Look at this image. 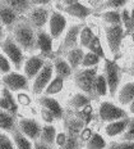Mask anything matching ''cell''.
I'll return each mask as SVG.
<instances>
[{
  "instance_id": "obj_1",
  "label": "cell",
  "mask_w": 134,
  "mask_h": 149,
  "mask_svg": "<svg viewBox=\"0 0 134 149\" xmlns=\"http://www.w3.org/2000/svg\"><path fill=\"white\" fill-rule=\"evenodd\" d=\"M13 40L23 52L35 53L36 50V30L28 23L27 19L19 21L12 29Z\"/></svg>"
},
{
  "instance_id": "obj_2",
  "label": "cell",
  "mask_w": 134,
  "mask_h": 149,
  "mask_svg": "<svg viewBox=\"0 0 134 149\" xmlns=\"http://www.w3.org/2000/svg\"><path fill=\"white\" fill-rule=\"evenodd\" d=\"M102 30H104L106 50L110 54L109 58L116 61V57H119L121 52H123L124 41H125L126 37L125 31H124L121 24H118V26H102Z\"/></svg>"
},
{
  "instance_id": "obj_3",
  "label": "cell",
  "mask_w": 134,
  "mask_h": 149,
  "mask_svg": "<svg viewBox=\"0 0 134 149\" xmlns=\"http://www.w3.org/2000/svg\"><path fill=\"white\" fill-rule=\"evenodd\" d=\"M102 73H104L106 82L109 86V94L110 98L114 99L116 95L118 90L121 86V84L124 81V71L121 66L118 63V61L107 58L102 62V68H101Z\"/></svg>"
},
{
  "instance_id": "obj_4",
  "label": "cell",
  "mask_w": 134,
  "mask_h": 149,
  "mask_svg": "<svg viewBox=\"0 0 134 149\" xmlns=\"http://www.w3.org/2000/svg\"><path fill=\"white\" fill-rule=\"evenodd\" d=\"M96 116L98 121L105 125V123H110L118 120L128 118V113L125 108L120 107L114 99H104L100 100L97 104V109H96Z\"/></svg>"
},
{
  "instance_id": "obj_5",
  "label": "cell",
  "mask_w": 134,
  "mask_h": 149,
  "mask_svg": "<svg viewBox=\"0 0 134 149\" xmlns=\"http://www.w3.org/2000/svg\"><path fill=\"white\" fill-rule=\"evenodd\" d=\"M100 72V67L79 68L73 73V82L80 93L89 95L95 99V80Z\"/></svg>"
},
{
  "instance_id": "obj_6",
  "label": "cell",
  "mask_w": 134,
  "mask_h": 149,
  "mask_svg": "<svg viewBox=\"0 0 134 149\" xmlns=\"http://www.w3.org/2000/svg\"><path fill=\"white\" fill-rule=\"evenodd\" d=\"M56 8L59 12L61 13L68 14L70 17L76 18L78 21H86L89 15H92L93 8L88 4H85V3H80V1H76V0H65V1H60L56 3Z\"/></svg>"
},
{
  "instance_id": "obj_7",
  "label": "cell",
  "mask_w": 134,
  "mask_h": 149,
  "mask_svg": "<svg viewBox=\"0 0 134 149\" xmlns=\"http://www.w3.org/2000/svg\"><path fill=\"white\" fill-rule=\"evenodd\" d=\"M4 55L9 59L10 63H13L14 68L17 71H21L23 68V64L26 59H24V53L23 50L17 45V42L13 40L12 36H8L4 39V41L0 45Z\"/></svg>"
},
{
  "instance_id": "obj_8",
  "label": "cell",
  "mask_w": 134,
  "mask_h": 149,
  "mask_svg": "<svg viewBox=\"0 0 134 149\" xmlns=\"http://www.w3.org/2000/svg\"><path fill=\"white\" fill-rule=\"evenodd\" d=\"M55 73H54V66H52L51 59H49L45 63V66L41 71L38 72V74L32 80V84H31V91L35 95H38L41 97L45 91V89L47 88V85L50 84L52 79H54Z\"/></svg>"
},
{
  "instance_id": "obj_9",
  "label": "cell",
  "mask_w": 134,
  "mask_h": 149,
  "mask_svg": "<svg viewBox=\"0 0 134 149\" xmlns=\"http://www.w3.org/2000/svg\"><path fill=\"white\" fill-rule=\"evenodd\" d=\"M85 23H73L68 26L67 31L64 33V37L61 40L58 49V55H63L71 49L79 46V33Z\"/></svg>"
},
{
  "instance_id": "obj_10",
  "label": "cell",
  "mask_w": 134,
  "mask_h": 149,
  "mask_svg": "<svg viewBox=\"0 0 134 149\" xmlns=\"http://www.w3.org/2000/svg\"><path fill=\"white\" fill-rule=\"evenodd\" d=\"M68 29V19L64 13L59 12L58 9H51L47 23V32L52 37V40H59L64 35Z\"/></svg>"
},
{
  "instance_id": "obj_11",
  "label": "cell",
  "mask_w": 134,
  "mask_h": 149,
  "mask_svg": "<svg viewBox=\"0 0 134 149\" xmlns=\"http://www.w3.org/2000/svg\"><path fill=\"white\" fill-rule=\"evenodd\" d=\"M50 13H51L50 5H33L32 9L28 12L27 21L36 31L45 30L49 23Z\"/></svg>"
},
{
  "instance_id": "obj_12",
  "label": "cell",
  "mask_w": 134,
  "mask_h": 149,
  "mask_svg": "<svg viewBox=\"0 0 134 149\" xmlns=\"http://www.w3.org/2000/svg\"><path fill=\"white\" fill-rule=\"evenodd\" d=\"M1 82L4 84V88H7L9 91H28L31 90L30 81L24 74L19 72H10L3 76Z\"/></svg>"
},
{
  "instance_id": "obj_13",
  "label": "cell",
  "mask_w": 134,
  "mask_h": 149,
  "mask_svg": "<svg viewBox=\"0 0 134 149\" xmlns=\"http://www.w3.org/2000/svg\"><path fill=\"white\" fill-rule=\"evenodd\" d=\"M17 129L26 138H28L31 141L36 143L40 139L42 125L36 118H26V117H23V118H19L17 121Z\"/></svg>"
},
{
  "instance_id": "obj_14",
  "label": "cell",
  "mask_w": 134,
  "mask_h": 149,
  "mask_svg": "<svg viewBox=\"0 0 134 149\" xmlns=\"http://www.w3.org/2000/svg\"><path fill=\"white\" fill-rule=\"evenodd\" d=\"M128 123H129V117L114 121V122H110V123H105V125H102V134H104V136L107 140L116 141L125 132Z\"/></svg>"
},
{
  "instance_id": "obj_15",
  "label": "cell",
  "mask_w": 134,
  "mask_h": 149,
  "mask_svg": "<svg viewBox=\"0 0 134 149\" xmlns=\"http://www.w3.org/2000/svg\"><path fill=\"white\" fill-rule=\"evenodd\" d=\"M114 100L123 108L128 107L134 100V77L124 80L118 90L116 95H115Z\"/></svg>"
},
{
  "instance_id": "obj_16",
  "label": "cell",
  "mask_w": 134,
  "mask_h": 149,
  "mask_svg": "<svg viewBox=\"0 0 134 149\" xmlns=\"http://www.w3.org/2000/svg\"><path fill=\"white\" fill-rule=\"evenodd\" d=\"M49 59L43 58L40 54H32L31 57L27 58L23 64V72H24L23 74L28 79V81H32L35 79L40 71L43 68V66H45V63Z\"/></svg>"
},
{
  "instance_id": "obj_17",
  "label": "cell",
  "mask_w": 134,
  "mask_h": 149,
  "mask_svg": "<svg viewBox=\"0 0 134 149\" xmlns=\"http://www.w3.org/2000/svg\"><path fill=\"white\" fill-rule=\"evenodd\" d=\"M36 50L43 58H50L54 53V40L49 35L47 31L40 30L36 31Z\"/></svg>"
},
{
  "instance_id": "obj_18",
  "label": "cell",
  "mask_w": 134,
  "mask_h": 149,
  "mask_svg": "<svg viewBox=\"0 0 134 149\" xmlns=\"http://www.w3.org/2000/svg\"><path fill=\"white\" fill-rule=\"evenodd\" d=\"M40 107L47 109L52 116L55 117L56 121H61L65 116V111L63 108V105L59 103V100L54 97H46V95H41L37 99Z\"/></svg>"
},
{
  "instance_id": "obj_19",
  "label": "cell",
  "mask_w": 134,
  "mask_h": 149,
  "mask_svg": "<svg viewBox=\"0 0 134 149\" xmlns=\"http://www.w3.org/2000/svg\"><path fill=\"white\" fill-rule=\"evenodd\" d=\"M63 122H64V131L67 132L68 135H76V136H79L80 131L85 129V122L77 116L74 112L67 114L65 113L64 118H63Z\"/></svg>"
},
{
  "instance_id": "obj_20",
  "label": "cell",
  "mask_w": 134,
  "mask_h": 149,
  "mask_svg": "<svg viewBox=\"0 0 134 149\" xmlns=\"http://www.w3.org/2000/svg\"><path fill=\"white\" fill-rule=\"evenodd\" d=\"M51 62H52V66H54L55 76H59L64 80H68V79H71V77H73L74 71L71 70V67L69 66V63L65 61L64 57L56 55L55 58H52Z\"/></svg>"
},
{
  "instance_id": "obj_21",
  "label": "cell",
  "mask_w": 134,
  "mask_h": 149,
  "mask_svg": "<svg viewBox=\"0 0 134 149\" xmlns=\"http://www.w3.org/2000/svg\"><path fill=\"white\" fill-rule=\"evenodd\" d=\"M18 19V14L12 8H9L7 4L0 3V23L5 26L7 29L12 30L15 26Z\"/></svg>"
},
{
  "instance_id": "obj_22",
  "label": "cell",
  "mask_w": 134,
  "mask_h": 149,
  "mask_svg": "<svg viewBox=\"0 0 134 149\" xmlns=\"http://www.w3.org/2000/svg\"><path fill=\"white\" fill-rule=\"evenodd\" d=\"M85 53H86L85 49H82L80 46H77V48L71 49V50H69L68 53H65L64 54L65 61L69 63V66L71 67V70H73L74 72L80 68L83 57H85Z\"/></svg>"
},
{
  "instance_id": "obj_23",
  "label": "cell",
  "mask_w": 134,
  "mask_h": 149,
  "mask_svg": "<svg viewBox=\"0 0 134 149\" xmlns=\"http://www.w3.org/2000/svg\"><path fill=\"white\" fill-rule=\"evenodd\" d=\"M92 100L93 99L89 95L78 91L76 94L71 95V98L69 99V105L74 112H78V111H82L83 108L88 107V105H91Z\"/></svg>"
},
{
  "instance_id": "obj_24",
  "label": "cell",
  "mask_w": 134,
  "mask_h": 149,
  "mask_svg": "<svg viewBox=\"0 0 134 149\" xmlns=\"http://www.w3.org/2000/svg\"><path fill=\"white\" fill-rule=\"evenodd\" d=\"M110 141L104 136L102 132L95 131L92 136L85 143V149H109Z\"/></svg>"
},
{
  "instance_id": "obj_25",
  "label": "cell",
  "mask_w": 134,
  "mask_h": 149,
  "mask_svg": "<svg viewBox=\"0 0 134 149\" xmlns=\"http://www.w3.org/2000/svg\"><path fill=\"white\" fill-rule=\"evenodd\" d=\"M109 97H110V94H109L107 82H106L102 71H100L95 80V99L104 100V99H109Z\"/></svg>"
},
{
  "instance_id": "obj_26",
  "label": "cell",
  "mask_w": 134,
  "mask_h": 149,
  "mask_svg": "<svg viewBox=\"0 0 134 149\" xmlns=\"http://www.w3.org/2000/svg\"><path fill=\"white\" fill-rule=\"evenodd\" d=\"M58 130L55 125H43L41 129V134H40L38 141L45 145L54 148L55 145V138H56Z\"/></svg>"
},
{
  "instance_id": "obj_27",
  "label": "cell",
  "mask_w": 134,
  "mask_h": 149,
  "mask_svg": "<svg viewBox=\"0 0 134 149\" xmlns=\"http://www.w3.org/2000/svg\"><path fill=\"white\" fill-rule=\"evenodd\" d=\"M17 129V121L15 116L10 114L9 112L0 109V130L4 132H13Z\"/></svg>"
},
{
  "instance_id": "obj_28",
  "label": "cell",
  "mask_w": 134,
  "mask_h": 149,
  "mask_svg": "<svg viewBox=\"0 0 134 149\" xmlns=\"http://www.w3.org/2000/svg\"><path fill=\"white\" fill-rule=\"evenodd\" d=\"M64 88H65V80L59 76H54V79L50 81V84L47 85V88L45 89L42 95H46V97H55V95L63 93Z\"/></svg>"
},
{
  "instance_id": "obj_29",
  "label": "cell",
  "mask_w": 134,
  "mask_h": 149,
  "mask_svg": "<svg viewBox=\"0 0 134 149\" xmlns=\"http://www.w3.org/2000/svg\"><path fill=\"white\" fill-rule=\"evenodd\" d=\"M100 19L102 21V26H118V24H121L120 10H104L100 13Z\"/></svg>"
},
{
  "instance_id": "obj_30",
  "label": "cell",
  "mask_w": 134,
  "mask_h": 149,
  "mask_svg": "<svg viewBox=\"0 0 134 149\" xmlns=\"http://www.w3.org/2000/svg\"><path fill=\"white\" fill-rule=\"evenodd\" d=\"M12 140L14 143L15 149H33V141L26 138L18 129L12 132Z\"/></svg>"
},
{
  "instance_id": "obj_31",
  "label": "cell",
  "mask_w": 134,
  "mask_h": 149,
  "mask_svg": "<svg viewBox=\"0 0 134 149\" xmlns=\"http://www.w3.org/2000/svg\"><path fill=\"white\" fill-rule=\"evenodd\" d=\"M9 8H12L17 14H24L28 13L32 9V1H27V0H7L4 1Z\"/></svg>"
},
{
  "instance_id": "obj_32",
  "label": "cell",
  "mask_w": 134,
  "mask_h": 149,
  "mask_svg": "<svg viewBox=\"0 0 134 149\" xmlns=\"http://www.w3.org/2000/svg\"><path fill=\"white\" fill-rule=\"evenodd\" d=\"M87 52H91V53H95L96 55H98L102 61L107 59L109 55L106 54V50L104 48V42H102V39L100 37V35L96 33V36L93 37V40L91 41V44L88 45L87 48Z\"/></svg>"
},
{
  "instance_id": "obj_33",
  "label": "cell",
  "mask_w": 134,
  "mask_h": 149,
  "mask_svg": "<svg viewBox=\"0 0 134 149\" xmlns=\"http://www.w3.org/2000/svg\"><path fill=\"white\" fill-rule=\"evenodd\" d=\"M95 36H96V32L93 31L92 27L88 26V24H83L80 33H79V46L86 50Z\"/></svg>"
},
{
  "instance_id": "obj_34",
  "label": "cell",
  "mask_w": 134,
  "mask_h": 149,
  "mask_svg": "<svg viewBox=\"0 0 134 149\" xmlns=\"http://www.w3.org/2000/svg\"><path fill=\"white\" fill-rule=\"evenodd\" d=\"M102 61L98 55H96L95 53L91 52H86L85 53V57H83L82 64H80V68H96L100 67L102 64Z\"/></svg>"
},
{
  "instance_id": "obj_35",
  "label": "cell",
  "mask_w": 134,
  "mask_h": 149,
  "mask_svg": "<svg viewBox=\"0 0 134 149\" xmlns=\"http://www.w3.org/2000/svg\"><path fill=\"white\" fill-rule=\"evenodd\" d=\"M129 4H130V3H129ZM120 14H121V26H123L124 31H125L126 36H130L133 33V27H132V18H130L129 5H126L125 8L121 9Z\"/></svg>"
},
{
  "instance_id": "obj_36",
  "label": "cell",
  "mask_w": 134,
  "mask_h": 149,
  "mask_svg": "<svg viewBox=\"0 0 134 149\" xmlns=\"http://www.w3.org/2000/svg\"><path fill=\"white\" fill-rule=\"evenodd\" d=\"M121 141H134V117L129 118V123L125 130V132L123 134V136L119 139Z\"/></svg>"
},
{
  "instance_id": "obj_37",
  "label": "cell",
  "mask_w": 134,
  "mask_h": 149,
  "mask_svg": "<svg viewBox=\"0 0 134 149\" xmlns=\"http://www.w3.org/2000/svg\"><path fill=\"white\" fill-rule=\"evenodd\" d=\"M0 149H15L12 138L0 130Z\"/></svg>"
},
{
  "instance_id": "obj_38",
  "label": "cell",
  "mask_w": 134,
  "mask_h": 149,
  "mask_svg": "<svg viewBox=\"0 0 134 149\" xmlns=\"http://www.w3.org/2000/svg\"><path fill=\"white\" fill-rule=\"evenodd\" d=\"M80 147H82V143L79 140V136L68 135L67 143H65L63 149H80Z\"/></svg>"
},
{
  "instance_id": "obj_39",
  "label": "cell",
  "mask_w": 134,
  "mask_h": 149,
  "mask_svg": "<svg viewBox=\"0 0 134 149\" xmlns=\"http://www.w3.org/2000/svg\"><path fill=\"white\" fill-rule=\"evenodd\" d=\"M109 149H134V141H110Z\"/></svg>"
},
{
  "instance_id": "obj_40",
  "label": "cell",
  "mask_w": 134,
  "mask_h": 149,
  "mask_svg": "<svg viewBox=\"0 0 134 149\" xmlns=\"http://www.w3.org/2000/svg\"><path fill=\"white\" fill-rule=\"evenodd\" d=\"M10 70H12V63L3 53H0V72L7 74L10 73Z\"/></svg>"
},
{
  "instance_id": "obj_41",
  "label": "cell",
  "mask_w": 134,
  "mask_h": 149,
  "mask_svg": "<svg viewBox=\"0 0 134 149\" xmlns=\"http://www.w3.org/2000/svg\"><path fill=\"white\" fill-rule=\"evenodd\" d=\"M67 138H68V134L64 131V130L58 131L56 138H55V147H56L58 149H63L65 143H67Z\"/></svg>"
},
{
  "instance_id": "obj_42",
  "label": "cell",
  "mask_w": 134,
  "mask_h": 149,
  "mask_svg": "<svg viewBox=\"0 0 134 149\" xmlns=\"http://www.w3.org/2000/svg\"><path fill=\"white\" fill-rule=\"evenodd\" d=\"M40 114H41V118H42L43 122H45V125H54V122L56 121L55 120V117L52 116L47 109H45V108H41Z\"/></svg>"
},
{
  "instance_id": "obj_43",
  "label": "cell",
  "mask_w": 134,
  "mask_h": 149,
  "mask_svg": "<svg viewBox=\"0 0 134 149\" xmlns=\"http://www.w3.org/2000/svg\"><path fill=\"white\" fill-rule=\"evenodd\" d=\"M93 132H95V131H93V130L89 126H85V129H83L82 131H80V134H79V140H80V143H82V144H85V143L92 136Z\"/></svg>"
},
{
  "instance_id": "obj_44",
  "label": "cell",
  "mask_w": 134,
  "mask_h": 149,
  "mask_svg": "<svg viewBox=\"0 0 134 149\" xmlns=\"http://www.w3.org/2000/svg\"><path fill=\"white\" fill-rule=\"evenodd\" d=\"M18 103L23 104V105H28L31 104V98L28 97V94L21 93V94H18Z\"/></svg>"
},
{
  "instance_id": "obj_45",
  "label": "cell",
  "mask_w": 134,
  "mask_h": 149,
  "mask_svg": "<svg viewBox=\"0 0 134 149\" xmlns=\"http://www.w3.org/2000/svg\"><path fill=\"white\" fill-rule=\"evenodd\" d=\"M129 73L132 74V77H134V48H133V53L130 54V59H129Z\"/></svg>"
},
{
  "instance_id": "obj_46",
  "label": "cell",
  "mask_w": 134,
  "mask_h": 149,
  "mask_svg": "<svg viewBox=\"0 0 134 149\" xmlns=\"http://www.w3.org/2000/svg\"><path fill=\"white\" fill-rule=\"evenodd\" d=\"M125 111H126V113H128V117H134V100L130 103L128 107H125Z\"/></svg>"
},
{
  "instance_id": "obj_47",
  "label": "cell",
  "mask_w": 134,
  "mask_h": 149,
  "mask_svg": "<svg viewBox=\"0 0 134 149\" xmlns=\"http://www.w3.org/2000/svg\"><path fill=\"white\" fill-rule=\"evenodd\" d=\"M33 149H54V148L42 144V143H40V141H36V143H33Z\"/></svg>"
},
{
  "instance_id": "obj_48",
  "label": "cell",
  "mask_w": 134,
  "mask_h": 149,
  "mask_svg": "<svg viewBox=\"0 0 134 149\" xmlns=\"http://www.w3.org/2000/svg\"><path fill=\"white\" fill-rule=\"evenodd\" d=\"M129 10H130V18H132L133 33H134V3H132V1H130V4H129Z\"/></svg>"
},
{
  "instance_id": "obj_49",
  "label": "cell",
  "mask_w": 134,
  "mask_h": 149,
  "mask_svg": "<svg viewBox=\"0 0 134 149\" xmlns=\"http://www.w3.org/2000/svg\"><path fill=\"white\" fill-rule=\"evenodd\" d=\"M4 36H5V31H4V26L0 23V45L4 41Z\"/></svg>"
},
{
  "instance_id": "obj_50",
  "label": "cell",
  "mask_w": 134,
  "mask_h": 149,
  "mask_svg": "<svg viewBox=\"0 0 134 149\" xmlns=\"http://www.w3.org/2000/svg\"><path fill=\"white\" fill-rule=\"evenodd\" d=\"M129 39H130V41H132V44L134 45V33H132V35L129 36Z\"/></svg>"
},
{
  "instance_id": "obj_51",
  "label": "cell",
  "mask_w": 134,
  "mask_h": 149,
  "mask_svg": "<svg viewBox=\"0 0 134 149\" xmlns=\"http://www.w3.org/2000/svg\"><path fill=\"white\" fill-rule=\"evenodd\" d=\"M56 149H58V148H56Z\"/></svg>"
}]
</instances>
